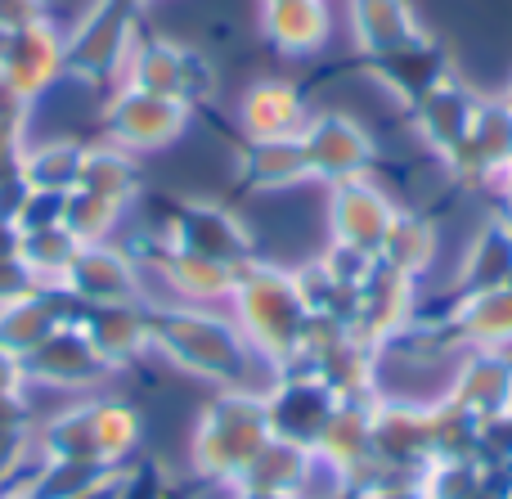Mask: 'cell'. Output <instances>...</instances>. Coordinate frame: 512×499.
<instances>
[{
    "label": "cell",
    "mask_w": 512,
    "mask_h": 499,
    "mask_svg": "<svg viewBox=\"0 0 512 499\" xmlns=\"http://www.w3.org/2000/svg\"><path fill=\"white\" fill-rule=\"evenodd\" d=\"M126 5H131V9H144V5H149V0H126Z\"/></svg>",
    "instance_id": "33"
},
{
    "label": "cell",
    "mask_w": 512,
    "mask_h": 499,
    "mask_svg": "<svg viewBox=\"0 0 512 499\" xmlns=\"http://www.w3.org/2000/svg\"><path fill=\"white\" fill-rule=\"evenodd\" d=\"M135 36H140V9H131L126 0H95L77 18V27L63 36V77L122 81Z\"/></svg>",
    "instance_id": "4"
},
{
    "label": "cell",
    "mask_w": 512,
    "mask_h": 499,
    "mask_svg": "<svg viewBox=\"0 0 512 499\" xmlns=\"http://www.w3.org/2000/svg\"><path fill=\"white\" fill-rule=\"evenodd\" d=\"M81 306H131L149 302L144 293V266L131 248L122 243H81V252L72 257L68 275L59 279Z\"/></svg>",
    "instance_id": "11"
},
{
    "label": "cell",
    "mask_w": 512,
    "mask_h": 499,
    "mask_svg": "<svg viewBox=\"0 0 512 499\" xmlns=\"http://www.w3.org/2000/svg\"><path fill=\"white\" fill-rule=\"evenodd\" d=\"M270 441V419H265V396L256 387H221L198 414L189 459L203 482H239L248 464Z\"/></svg>",
    "instance_id": "3"
},
{
    "label": "cell",
    "mask_w": 512,
    "mask_h": 499,
    "mask_svg": "<svg viewBox=\"0 0 512 499\" xmlns=\"http://www.w3.org/2000/svg\"><path fill=\"white\" fill-rule=\"evenodd\" d=\"M450 324L468 347L512 351V284L490 288V293H454Z\"/></svg>",
    "instance_id": "23"
},
{
    "label": "cell",
    "mask_w": 512,
    "mask_h": 499,
    "mask_svg": "<svg viewBox=\"0 0 512 499\" xmlns=\"http://www.w3.org/2000/svg\"><path fill=\"white\" fill-rule=\"evenodd\" d=\"M122 86H140V90H153V95H171L180 104L198 108L212 99L216 72L189 45H176L167 36H135L122 68Z\"/></svg>",
    "instance_id": "5"
},
{
    "label": "cell",
    "mask_w": 512,
    "mask_h": 499,
    "mask_svg": "<svg viewBox=\"0 0 512 499\" xmlns=\"http://www.w3.org/2000/svg\"><path fill=\"white\" fill-rule=\"evenodd\" d=\"M63 77V32L50 18L0 27V86L18 95L23 104L41 99Z\"/></svg>",
    "instance_id": "9"
},
{
    "label": "cell",
    "mask_w": 512,
    "mask_h": 499,
    "mask_svg": "<svg viewBox=\"0 0 512 499\" xmlns=\"http://www.w3.org/2000/svg\"><path fill=\"white\" fill-rule=\"evenodd\" d=\"M265 419H270V437L292 441L301 450H315L324 437L333 410L342 405V396L324 383L310 369H288V374H274L265 383Z\"/></svg>",
    "instance_id": "6"
},
{
    "label": "cell",
    "mask_w": 512,
    "mask_h": 499,
    "mask_svg": "<svg viewBox=\"0 0 512 499\" xmlns=\"http://www.w3.org/2000/svg\"><path fill=\"white\" fill-rule=\"evenodd\" d=\"M36 275L23 266V257L18 252H9V257H0V306L18 302V297H32L36 293Z\"/></svg>",
    "instance_id": "30"
},
{
    "label": "cell",
    "mask_w": 512,
    "mask_h": 499,
    "mask_svg": "<svg viewBox=\"0 0 512 499\" xmlns=\"http://www.w3.org/2000/svg\"><path fill=\"white\" fill-rule=\"evenodd\" d=\"M504 284H512V225L490 216L481 225V234L472 239V248L463 252L454 293H490V288Z\"/></svg>",
    "instance_id": "24"
},
{
    "label": "cell",
    "mask_w": 512,
    "mask_h": 499,
    "mask_svg": "<svg viewBox=\"0 0 512 499\" xmlns=\"http://www.w3.org/2000/svg\"><path fill=\"white\" fill-rule=\"evenodd\" d=\"M436 252H441L436 225L427 221L423 212H405V207H400L391 230H387V239H382V248H378V261L391 270H400V275H409V279H423L427 270L436 266Z\"/></svg>",
    "instance_id": "26"
},
{
    "label": "cell",
    "mask_w": 512,
    "mask_h": 499,
    "mask_svg": "<svg viewBox=\"0 0 512 499\" xmlns=\"http://www.w3.org/2000/svg\"><path fill=\"white\" fill-rule=\"evenodd\" d=\"M261 5H274V0H261Z\"/></svg>",
    "instance_id": "36"
},
{
    "label": "cell",
    "mask_w": 512,
    "mask_h": 499,
    "mask_svg": "<svg viewBox=\"0 0 512 499\" xmlns=\"http://www.w3.org/2000/svg\"><path fill=\"white\" fill-rule=\"evenodd\" d=\"M400 203L373 176L328 185V243L355 248L364 257H378Z\"/></svg>",
    "instance_id": "13"
},
{
    "label": "cell",
    "mask_w": 512,
    "mask_h": 499,
    "mask_svg": "<svg viewBox=\"0 0 512 499\" xmlns=\"http://www.w3.org/2000/svg\"><path fill=\"white\" fill-rule=\"evenodd\" d=\"M81 329H86L90 347L99 351L108 369H126L153 351V329H149V302L131 306H86L81 311Z\"/></svg>",
    "instance_id": "17"
},
{
    "label": "cell",
    "mask_w": 512,
    "mask_h": 499,
    "mask_svg": "<svg viewBox=\"0 0 512 499\" xmlns=\"http://www.w3.org/2000/svg\"><path fill=\"white\" fill-rule=\"evenodd\" d=\"M77 252H81V239L68 234L63 225L23 230V239H18V257H23V266L36 275V284H59Z\"/></svg>",
    "instance_id": "28"
},
{
    "label": "cell",
    "mask_w": 512,
    "mask_h": 499,
    "mask_svg": "<svg viewBox=\"0 0 512 499\" xmlns=\"http://www.w3.org/2000/svg\"><path fill=\"white\" fill-rule=\"evenodd\" d=\"M41 0H0V27L27 23V18H41Z\"/></svg>",
    "instance_id": "32"
},
{
    "label": "cell",
    "mask_w": 512,
    "mask_h": 499,
    "mask_svg": "<svg viewBox=\"0 0 512 499\" xmlns=\"http://www.w3.org/2000/svg\"><path fill=\"white\" fill-rule=\"evenodd\" d=\"M189 113L194 108L171 95H153V90H140V86H117L104 108V131H108V144H117V149L153 153L185 135Z\"/></svg>",
    "instance_id": "7"
},
{
    "label": "cell",
    "mask_w": 512,
    "mask_h": 499,
    "mask_svg": "<svg viewBox=\"0 0 512 499\" xmlns=\"http://www.w3.org/2000/svg\"><path fill=\"white\" fill-rule=\"evenodd\" d=\"M504 99H508V104H512V86H508V95H504Z\"/></svg>",
    "instance_id": "35"
},
{
    "label": "cell",
    "mask_w": 512,
    "mask_h": 499,
    "mask_svg": "<svg viewBox=\"0 0 512 499\" xmlns=\"http://www.w3.org/2000/svg\"><path fill=\"white\" fill-rule=\"evenodd\" d=\"M81 158H86L81 140H45V144H32V149H18L14 171L36 194H68V189H77Z\"/></svg>",
    "instance_id": "25"
},
{
    "label": "cell",
    "mask_w": 512,
    "mask_h": 499,
    "mask_svg": "<svg viewBox=\"0 0 512 499\" xmlns=\"http://www.w3.org/2000/svg\"><path fill=\"white\" fill-rule=\"evenodd\" d=\"M346 23L364 59H387L423 36L409 0H346Z\"/></svg>",
    "instance_id": "19"
},
{
    "label": "cell",
    "mask_w": 512,
    "mask_h": 499,
    "mask_svg": "<svg viewBox=\"0 0 512 499\" xmlns=\"http://www.w3.org/2000/svg\"><path fill=\"white\" fill-rule=\"evenodd\" d=\"M234 324L243 329L248 347L270 365V374H288V369H306V356L315 347V329L306 302H301L292 270L265 266L261 257L248 261L239 275L230 306Z\"/></svg>",
    "instance_id": "2"
},
{
    "label": "cell",
    "mask_w": 512,
    "mask_h": 499,
    "mask_svg": "<svg viewBox=\"0 0 512 499\" xmlns=\"http://www.w3.org/2000/svg\"><path fill=\"white\" fill-rule=\"evenodd\" d=\"M261 32L279 54L306 59L333 36V9L328 0H274L261 5Z\"/></svg>",
    "instance_id": "20"
},
{
    "label": "cell",
    "mask_w": 512,
    "mask_h": 499,
    "mask_svg": "<svg viewBox=\"0 0 512 499\" xmlns=\"http://www.w3.org/2000/svg\"><path fill=\"white\" fill-rule=\"evenodd\" d=\"M27 392V378H23V360L9 356L5 347H0V396H18Z\"/></svg>",
    "instance_id": "31"
},
{
    "label": "cell",
    "mask_w": 512,
    "mask_h": 499,
    "mask_svg": "<svg viewBox=\"0 0 512 499\" xmlns=\"http://www.w3.org/2000/svg\"><path fill=\"white\" fill-rule=\"evenodd\" d=\"M0 499H23V495H18V491H14V495H0Z\"/></svg>",
    "instance_id": "34"
},
{
    "label": "cell",
    "mask_w": 512,
    "mask_h": 499,
    "mask_svg": "<svg viewBox=\"0 0 512 499\" xmlns=\"http://www.w3.org/2000/svg\"><path fill=\"white\" fill-rule=\"evenodd\" d=\"M153 239L167 243V248H180V252L230 261V266L256 261V243H252L248 225H243L230 207H216V203H180Z\"/></svg>",
    "instance_id": "12"
},
{
    "label": "cell",
    "mask_w": 512,
    "mask_h": 499,
    "mask_svg": "<svg viewBox=\"0 0 512 499\" xmlns=\"http://www.w3.org/2000/svg\"><path fill=\"white\" fill-rule=\"evenodd\" d=\"M122 216H126L122 203H108V198L90 194V189H68V194H63L59 225L68 234H77L81 243H108L113 230L122 225Z\"/></svg>",
    "instance_id": "29"
},
{
    "label": "cell",
    "mask_w": 512,
    "mask_h": 499,
    "mask_svg": "<svg viewBox=\"0 0 512 499\" xmlns=\"http://www.w3.org/2000/svg\"><path fill=\"white\" fill-rule=\"evenodd\" d=\"M477 108H481V95L463 77H454V72H450V77L436 81L423 99H414V104H409V117H414L418 140H423L441 162H450L454 149L463 144V135H468Z\"/></svg>",
    "instance_id": "16"
},
{
    "label": "cell",
    "mask_w": 512,
    "mask_h": 499,
    "mask_svg": "<svg viewBox=\"0 0 512 499\" xmlns=\"http://www.w3.org/2000/svg\"><path fill=\"white\" fill-rule=\"evenodd\" d=\"M77 189H90V194L108 198V203L131 207L135 194H140V167H135V153L117 149V144H86Z\"/></svg>",
    "instance_id": "27"
},
{
    "label": "cell",
    "mask_w": 512,
    "mask_h": 499,
    "mask_svg": "<svg viewBox=\"0 0 512 499\" xmlns=\"http://www.w3.org/2000/svg\"><path fill=\"white\" fill-rule=\"evenodd\" d=\"M301 149H306L310 180H319V185L360 180V176H373V167H378L373 135L351 113H337V108L310 113L306 131H301Z\"/></svg>",
    "instance_id": "8"
},
{
    "label": "cell",
    "mask_w": 512,
    "mask_h": 499,
    "mask_svg": "<svg viewBox=\"0 0 512 499\" xmlns=\"http://www.w3.org/2000/svg\"><path fill=\"white\" fill-rule=\"evenodd\" d=\"M149 329L153 351L167 356L185 374L216 387H256V392H265L261 383H252V369L270 374V365L248 347L234 315L221 311V306L149 302Z\"/></svg>",
    "instance_id": "1"
},
{
    "label": "cell",
    "mask_w": 512,
    "mask_h": 499,
    "mask_svg": "<svg viewBox=\"0 0 512 499\" xmlns=\"http://www.w3.org/2000/svg\"><path fill=\"white\" fill-rule=\"evenodd\" d=\"M310 122V104L292 81L265 77L243 95L239 104V126L243 140H297Z\"/></svg>",
    "instance_id": "18"
},
{
    "label": "cell",
    "mask_w": 512,
    "mask_h": 499,
    "mask_svg": "<svg viewBox=\"0 0 512 499\" xmlns=\"http://www.w3.org/2000/svg\"><path fill=\"white\" fill-rule=\"evenodd\" d=\"M512 162V104L504 95L481 99L477 117H472L463 144L454 149V158L445 162L454 180H472V185H495Z\"/></svg>",
    "instance_id": "15"
},
{
    "label": "cell",
    "mask_w": 512,
    "mask_h": 499,
    "mask_svg": "<svg viewBox=\"0 0 512 499\" xmlns=\"http://www.w3.org/2000/svg\"><path fill=\"white\" fill-rule=\"evenodd\" d=\"M418 284H423V279H409V275H400V270H391L378 261V266L369 270V279L355 288L351 315H346L342 329L351 333L355 342H364V347H378V342L396 338L400 329L414 324L418 306H423Z\"/></svg>",
    "instance_id": "10"
},
{
    "label": "cell",
    "mask_w": 512,
    "mask_h": 499,
    "mask_svg": "<svg viewBox=\"0 0 512 499\" xmlns=\"http://www.w3.org/2000/svg\"><path fill=\"white\" fill-rule=\"evenodd\" d=\"M239 180L256 194H288V189L315 185L301 135L297 140H248L239 153Z\"/></svg>",
    "instance_id": "22"
},
{
    "label": "cell",
    "mask_w": 512,
    "mask_h": 499,
    "mask_svg": "<svg viewBox=\"0 0 512 499\" xmlns=\"http://www.w3.org/2000/svg\"><path fill=\"white\" fill-rule=\"evenodd\" d=\"M113 369L99 360V351L90 347L81 320L59 324L41 347H32L23 356V378L27 387H59V392H95Z\"/></svg>",
    "instance_id": "14"
},
{
    "label": "cell",
    "mask_w": 512,
    "mask_h": 499,
    "mask_svg": "<svg viewBox=\"0 0 512 499\" xmlns=\"http://www.w3.org/2000/svg\"><path fill=\"white\" fill-rule=\"evenodd\" d=\"M369 68H373V77L409 108L414 99H423L436 81L450 77V54H445L441 41H432V36L423 32L418 41H409L405 50L387 54V59H373Z\"/></svg>",
    "instance_id": "21"
},
{
    "label": "cell",
    "mask_w": 512,
    "mask_h": 499,
    "mask_svg": "<svg viewBox=\"0 0 512 499\" xmlns=\"http://www.w3.org/2000/svg\"><path fill=\"white\" fill-rule=\"evenodd\" d=\"M18 495H23V491H18Z\"/></svg>",
    "instance_id": "37"
}]
</instances>
